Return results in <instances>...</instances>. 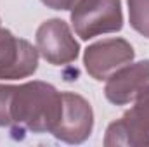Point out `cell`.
<instances>
[{
	"mask_svg": "<svg viewBox=\"0 0 149 147\" xmlns=\"http://www.w3.org/2000/svg\"><path fill=\"white\" fill-rule=\"evenodd\" d=\"M63 112V92L54 85L33 80L12 85L9 102V128L12 132L52 133Z\"/></svg>",
	"mask_w": 149,
	"mask_h": 147,
	"instance_id": "cell-1",
	"label": "cell"
},
{
	"mask_svg": "<svg viewBox=\"0 0 149 147\" xmlns=\"http://www.w3.org/2000/svg\"><path fill=\"white\" fill-rule=\"evenodd\" d=\"M12 85H0V128H9V102Z\"/></svg>",
	"mask_w": 149,
	"mask_h": 147,
	"instance_id": "cell-10",
	"label": "cell"
},
{
	"mask_svg": "<svg viewBox=\"0 0 149 147\" xmlns=\"http://www.w3.org/2000/svg\"><path fill=\"white\" fill-rule=\"evenodd\" d=\"M149 85V59L130 62L106 80L104 95L114 106H127Z\"/></svg>",
	"mask_w": 149,
	"mask_h": 147,
	"instance_id": "cell-8",
	"label": "cell"
},
{
	"mask_svg": "<svg viewBox=\"0 0 149 147\" xmlns=\"http://www.w3.org/2000/svg\"><path fill=\"white\" fill-rule=\"evenodd\" d=\"M38 54L52 66H64L76 61L80 54V43L76 42L71 28L63 19H47L37 30Z\"/></svg>",
	"mask_w": 149,
	"mask_h": 147,
	"instance_id": "cell-4",
	"label": "cell"
},
{
	"mask_svg": "<svg viewBox=\"0 0 149 147\" xmlns=\"http://www.w3.org/2000/svg\"><path fill=\"white\" fill-rule=\"evenodd\" d=\"M94 130L90 102L73 92H63V112L52 135L66 144H83Z\"/></svg>",
	"mask_w": 149,
	"mask_h": 147,
	"instance_id": "cell-6",
	"label": "cell"
},
{
	"mask_svg": "<svg viewBox=\"0 0 149 147\" xmlns=\"http://www.w3.org/2000/svg\"><path fill=\"white\" fill-rule=\"evenodd\" d=\"M135 50L125 38H108L85 49L83 64L87 73L97 81H106L114 71L130 64Z\"/></svg>",
	"mask_w": 149,
	"mask_h": 147,
	"instance_id": "cell-5",
	"label": "cell"
},
{
	"mask_svg": "<svg viewBox=\"0 0 149 147\" xmlns=\"http://www.w3.org/2000/svg\"><path fill=\"white\" fill-rule=\"evenodd\" d=\"M130 26L142 37L149 38V0H127Z\"/></svg>",
	"mask_w": 149,
	"mask_h": 147,
	"instance_id": "cell-9",
	"label": "cell"
},
{
	"mask_svg": "<svg viewBox=\"0 0 149 147\" xmlns=\"http://www.w3.org/2000/svg\"><path fill=\"white\" fill-rule=\"evenodd\" d=\"M38 69V49L0 28V80L28 78Z\"/></svg>",
	"mask_w": 149,
	"mask_h": 147,
	"instance_id": "cell-7",
	"label": "cell"
},
{
	"mask_svg": "<svg viewBox=\"0 0 149 147\" xmlns=\"http://www.w3.org/2000/svg\"><path fill=\"white\" fill-rule=\"evenodd\" d=\"M40 2L54 10H71L80 0H40Z\"/></svg>",
	"mask_w": 149,
	"mask_h": 147,
	"instance_id": "cell-11",
	"label": "cell"
},
{
	"mask_svg": "<svg viewBox=\"0 0 149 147\" xmlns=\"http://www.w3.org/2000/svg\"><path fill=\"white\" fill-rule=\"evenodd\" d=\"M71 24L81 40L116 33L123 28L120 0H80L71 9Z\"/></svg>",
	"mask_w": 149,
	"mask_h": 147,
	"instance_id": "cell-2",
	"label": "cell"
},
{
	"mask_svg": "<svg viewBox=\"0 0 149 147\" xmlns=\"http://www.w3.org/2000/svg\"><path fill=\"white\" fill-rule=\"evenodd\" d=\"M104 146H149V85L135 97L134 106L106 130Z\"/></svg>",
	"mask_w": 149,
	"mask_h": 147,
	"instance_id": "cell-3",
	"label": "cell"
}]
</instances>
